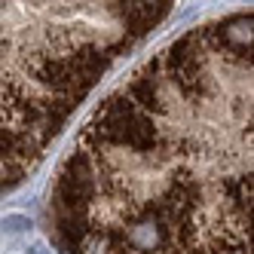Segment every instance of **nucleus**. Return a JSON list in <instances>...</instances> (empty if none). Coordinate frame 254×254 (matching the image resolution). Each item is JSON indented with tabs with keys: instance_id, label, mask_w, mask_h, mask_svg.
<instances>
[{
	"instance_id": "f257e3e1",
	"label": "nucleus",
	"mask_w": 254,
	"mask_h": 254,
	"mask_svg": "<svg viewBox=\"0 0 254 254\" xmlns=\"http://www.w3.org/2000/svg\"><path fill=\"white\" fill-rule=\"evenodd\" d=\"M59 254H245L251 12L166 40L80 126L46 193Z\"/></svg>"
},
{
	"instance_id": "f03ea898",
	"label": "nucleus",
	"mask_w": 254,
	"mask_h": 254,
	"mask_svg": "<svg viewBox=\"0 0 254 254\" xmlns=\"http://www.w3.org/2000/svg\"><path fill=\"white\" fill-rule=\"evenodd\" d=\"M175 3H0V196L37 172L80 104Z\"/></svg>"
}]
</instances>
